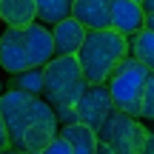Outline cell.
Listing matches in <instances>:
<instances>
[{
    "instance_id": "6da1fadb",
    "label": "cell",
    "mask_w": 154,
    "mask_h": 154,
    "mask_svg": "<svg viewBox=\"0 0 154 154\" xmlns=\"http://www.w3.org/2000/svg\"><path fill=\"white\" fill-rule=\"evenodd\" d=\"M88 83L83 80L74 57H51L43 66V94L40 97L51 106L57 126L74 123V106Z\"/></svg>"
},
{
    "instance_id": "7a4b0ae2",
    "label": "cell",
    "mask_w": 154,
    "mask_h": 154,
    "mask_svg": "<svg viewBox=\"0 0 154 154\" xmlns=\"http://www.w3.org/2000/svg\"><path fill=\"white\" fill-rule=\"evenodd\" d=\"M126 57H128V40L111 29H103V32H86L74 60L88 86H103L109 74L117 69V63Z\"/></svg>"
},
{
    "instance_id": "3957f363",
    "label": "cell",
    "mask_w": 154,
    "mask_h": 154,
    "mask_svg": "<svg viewBox=\"0 0 154 154\" xmlns=\"http://www.w3.org/2000/svg\"><path fill=\"white\" fill-rule=\"evenodd\" d=\"M149 80H154V72L140 66L137 60L126 57V60L117 63V69L106 80V88H109L114 111H123L126 117L140 120V97H143V88Z\"/></svg>"
},
{
    "instance_id": "277c9868",
    "label": "cell",
    "mask_w": 154,
    "mask_h": 154,
    "mask_svg": "<svg viewBox=\"0 0 154 154\" xmlns=\"http://www.w3.org/2000/svg\"><path fill=\"white\" fill-rule=\"evenodd\" d=\"M149 128L134 117H126L123 111H114L97 128V151L103 154H137L149 140Z\"/></svg>"
},
{
    "instance_id": "5b68a950",
    "label": "cell",
    "mask_w": 154,
    "mask_h": 154,
    "mask_svg": "<svg viewBox=\"0 0 154 154\" xmlns=\"http://www.w3.org/2000/svg\"><path fill=\"white\" fill-rule=\"evenodd\" d=\"M57 131H60V126H57V117L51 111V106L43 97H34L32 100V111H29V123H26L23 137H20V151L40 154L57 137Z\"/></svg>"
},
{
    "instance_id": "8992f818",
    "label": "cell",
    "mask_w": 154,
    "mask_h": 154,
    "mask_svg": "<svg viewBox=\"0 0 154 154\" xmlns=\"http://www.w3.org/2000/svg\"><path fill=\"white\" fill-rule=\"evenodd\" d=\"M32 100L34 97L17 91V88H9V91L0 94V120H3V126H6L9 149L20 151V137H23V128H26V123H29Z\"/></svg>"
},
{
    "instance_id": "52a82bcc",
    "label": "cell",
    "mask_w": 154,
    "mask_h": 154,
    "mask_svg": "<svg viewBox=\"0 0 154 154\" xmlns=\"http://www.w3.org/2000/svg\"><path fill=\"white\" fill-rule=\"evenodd\" d=\"M111 97H109V88L103 86H86V91L80 94V100H77L74 106V123H80V126L91 128L94 134H97V128L103 126V120L111 114Z\"/></svg>"
},
{
    "instance_id": "ba28073f",
    "label": "cell",
    "mask_w": 154,
    "mask_h": 154,
    "mask_svg": "<svg viewBox=\"0 0 154 154\" xmlns=\"http://www.w3.org/2000/svg\"><path fill=\"white\" fill-rule=\"evenodd\" d=\"M111 3L114 0H72V17L86 32H103L111 26Z\"/></svg>"
},
{
    "instance_id": "9c48e42d",
    "label": "cell",
    "mask_w": 154,
    "mask_h": 154,
    "mask_svg": "<svg viewBox=\"0 0 154 154\" xmlns=\"http://www.w3.org/2000/svg\"><path fill=\"white\" fill-rule=\"evenodd\" d=\"M0 66L6 69L11 77L26 72L29 57H26V46H23V32L20 29H3L0 32Z\"/></svg>"
},
{
    "instance_id": "30bf717a",
    "label": "cell",
    "mask_w": 154,
    "mask_h": 154,
    "mask_svg": "<svg viewBox=\"0 0 154 154\" xmlns=\"http://www.w3.org/2000/svg\"><path fill=\"white\" fill-rule=\"evenodd\" d=\"M23 46H26V57L32 69H43L46 63L54 57V49H51V32L46 26H40L37 20L32 26L23 29Z\"/></svg>"
},
{
    "instance_id": "8fae6325",
    "label": "cell",
    "mask_w": 154,
    "mask_h": 154,
    "mask_svg": "<svg viewBox=\"0 0 154 154\" xmlns=\"http://www.w3.org/2000/svg\"><path fill=\"white\" fill-rule=\"evenodd\" d=\"M111 32H117L120 37H131L140 29H146V14L140 9V3H131V0H114L111 3Z\"/></svg>"
},
{
    "instance_id": "7c38bea8",
    "label": "cell",
    "mask_w": 154,
    "mask_h": 154,
    "mask_svg": "<svg viewBox=\"0 0 154 154\" xmlns=\"http://www.w3.org/2000/svg\"><path fill=\"white\" fill-rule=\"evenodd\" d=\"M51 32V49H54V57H74L77 49H80L83 37H86V29L74 20V17H66L57 26L49 29Z\"/></svg>"
},
{
    "instance_id": "4fadbf2b",
    "label": "cell",
    "mask_w": 154,
    "mask_h": 154,
    "mask_svg": "<svg viewBox=\"0 0 154 154\" xmlns=\"http://www.w3.org/2000/svg\"><path fill=\"white\" fill-rule=\"evenodd\" d=\"M57 137L72 149V154H97V134L91 128L80 126V123H69V126H60Z\"/></svg>"
},
{
    "instance_id": "5bb4252c",
    "label": "cell",
    "mask_w": 154,
    "mask_h": 154,
    "mask_svg": "<svg viewBox=\"0 0 154 154\" xmlns=\"http://www.w3.org/2000/svg\"><path fill=\"white\" fill-rule=\"evenodd\" d=\"M0 23L6 29H26L34 23V0H0Z\"/></svg>"
},
{
    "instance_id": "9a60e30c",
    "label": "cell",
    "mask_w": 154,
    "mask_h": 154,
    "mask_svg": "<svg viewBox=\"0 0 154 154\" xmlns=\"http://www.w3.org/2000/svg\"><path fill=\"white\" fill-rule=\"evenodd\" d=\"M72 17V0H34V20L51 29L60 20Z\"/></svg>"
},
{
    "instance_id": "2e32d148",
    "label": "cell",
    "mask_w": 154,
    "mask_h": 154,
    "mask_svg": "<svg viewBox=\"0 0 154 154\" xmlns=\"http://www.w3.org/2000/svg\"><path fill=\"white\" fill-rule=\"evenodd\" d=\"M128 57L154 72V29H140L128 37Z\"/></svg>"
},
{
    "instance_id": "e0dca14e",
    "label": "cell",
    "mask_w": 154,
    "mask_h": 154,
    "mask_svg": "<svg viewBox=\"0 0 154 154\" xmlns=\"http://www.w3.org/2000/svg\"><path fill=\"white\" fill-rule=\"evenodd\" d=\"M11 88L29 94V97H40L43 94V69H26V72L14 74V86Z\"/></svg>"
},
{
    "instance_id": "ac0fdd59",
    "label": "cell",
    "mask_w": 154,
    "mask_h": 154,
    "mask_svg": "<svg viewBox=\"0 0 154 154\" xmlns=\"http://www.w3.org/2000/svg\"><path fill=\"white\" fill-rule=\"evenodd\" d=\"M154 117V80L146 83L143 97H140V120H151Z\"/></svg>"
},
{
    "instance_id": "d6986e66",
    "label": "cell",
    "mask_w": 154,
    "mask_h": 154,
    "mask_svg": "<svg viewBox=\"0 0 154 154\" xmlns=\"http://www.w3.org/2000/svg\"><path fill=\"white\" fill-rule=\"evenodd\" d=\"M40 154H72V149H69V146L63 143L60 137H54V140H51V143L46 146V149L40 151Z\"/></svg>"
},
{
    "instance_id": "ffe728a7",
    "label": "cell",
    "mask_w": 154,
    "mask_h": 154,
    "mask_svg": "<svg viewBox=\"0 0 154 154\" xmlns=\"http://www.w3.org/2000/svg\"><path fill=\"white\" fill-rule=\"evenodd\" d=\"M6 149H9V137H6V126L0 120V151H6Z\"/></svg>"
},
{
    "instance_id": "44dd1931",
    "label": "cell",
    "mask_w": 154,
    "mask_h": 154,
    "mask_svg": "<svg viewBox=\"0 0 154 154\" xmlns=\"http://www.w3.org/2000/svg\"><path fill=\"white\" fill-rule=\"evenodd\" d=\"M137 154H154V137H151V134H149V140L143 143V149H140Z\"/></svg>"
},
{
    "instance_id": "7402d4cb",
    "label": "cell",
    "mask_w": 154,
    "mask_h": 154,
    "mask_svg": "<svg viewBox=\"0 0 154 154\" xmlns=\"http://www.w3.org/2000/svg\"><path fill=\"white\" fill-rule=\"evenodd\" d=\"M0 154H26V151H17V149H6V151H0Z\"/></svg>"
},
{
    "instance_id": "603a6c76",
    "label": "cell",
    "mask_w": 154,
    "mask_h": 154,
    "mask_svg": "<svg viewBox=\"0 0 154 154\" xmlns=\"http://www.w3.org/2000/svg\"><path fill=\"white\" fill-rule=\"evenodd\" d=\"M131 3H143V0H131Z\"/></svg>"
},
{
    "instance_id": "cb8c5ba5",
    "label": "cell",
    "mask_w": 154,
    "mask_h": 154,
    "mask_svg": "<svg viewBox=\"0 0 154 154\" xmlns=\"http://www.w3.org/2000/svg\"><path fill=\"white\" fill-rule=\"evenodd\" d=\"M97 154H103V151H97Z\"/></svg>"
}]
</instances>
